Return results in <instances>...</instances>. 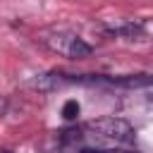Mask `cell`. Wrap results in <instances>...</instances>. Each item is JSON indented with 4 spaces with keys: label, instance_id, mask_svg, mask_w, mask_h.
Masks as SVG:
<instances>
[{
    "label": "cell",
    "instance_id": "8992f818",
    "mask_svg": "<svg viewBox=\"0 0 153 153\" xmlns=\"http://www.w3.org/2000/svg\"><path fill=\"white\" fill-rule=\"evenodd\" d=\"M93 153H129V151H117V148H100V151H93Z\"/></svg>",
    "mask_w": 153,
    "mask_h": 153
},
{
    "label": "cell",
    "instance_id": "277c9868",
    "mask_svg": "<svg viewBox=\"0 0 153 153\" xmlns=\"http://www.w3.org/2000/svg\"><path fill=\"white\" fill-rule=\"evenodd\" d=\"M62 115H65V120H76V115H79V103H76V100H67L65 108H62Z\"/></svg>",
    "mask_w": 153,
    "mask_h": 153
},
{
    "label": "cell",
    "instance_id": "7a4b0ae2",
    "mask_svg": "<svg viewBox=\"0 0 153 153\" xmlns=\"http://www.w3.org/2000/svg\"><path fill=\"white\" fill-rule=\"evenodd\" d=\"M41 43L48 45L53 53L62 55V57H69V60H81V57H88L93 53V48L79 38L76 33L72 31H62V29H53V31H43L41 33Z\"/></svg>",
    "mask_w": 153,
    "mask_h": 153
},
{
    "label": "cell",
    "instance_id": "3957f363",
    "mask_svg": "<svg viewBox=\"0 0 153 153\" xmlns=\"http://www.w3.org/2000/svg\"><path fill=\"white\" fill-rule=\"evenodd\" d=\"M143 33V24L141 22H120V24H112L105 29V36H127V38H134V36H141Z\"/></svg>",
    "mask_w": 153,
    "mask_h": 153
},
{
    "label": "cell",
    "instance_id": "52a82bcc",
    "mask_svg": "<svg viewBox=\"0 0 153 153\" xmlns=\"http://www.w3.org/2000/svg\"><path fill=\"white\" fill-rule=\"evenodd\" d=\"M2 153H10V151H2Z\"/></svg>",
    "mask_w": 153,
    "mask_h": 153
},
{
    "label": "cell",
    "instance_id": "5b68a950",
    "mask_svg": "<svg viewBox=\"0 0 153 153\" xmlns=\"http://www.w3.org/2000/svg\"><path fill=\"white\" fill-rule=\"evenodd\" d=\"M5 112H7V98H5V96H0V117H2Z\"/></svg>",
    "mask_w": 153,
    "mask_h": 153
},
{
    "label": "cell",
    "instance_id": "6da1fadb",
    "mask_svg": "<svg viewBox=\"0 0 153 153\" xmlns=\"http://www.w3.org/2000/svg\"><path fill=\"white\" fill-rule=\"evenodd\" d=\"M81 129H84L91 153L108 148L110 143H129L134 139V127L122 117H98V120L86 122Z\"/></svg>",
    "mask_w": 153,
    "mask_h": 153
}]
</instances>
